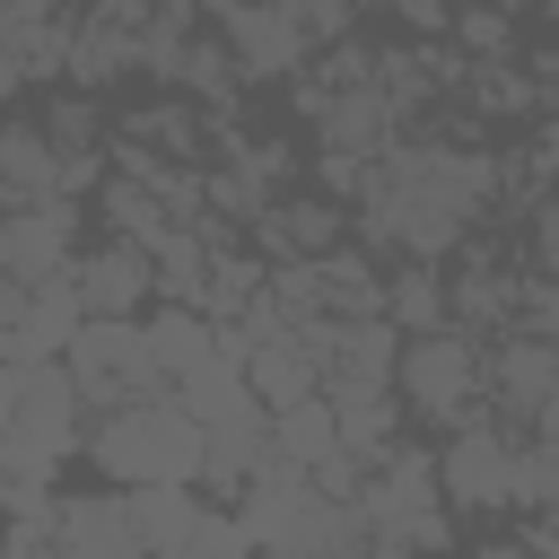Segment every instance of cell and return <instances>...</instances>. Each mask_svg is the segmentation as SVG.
<instances>
[{"instance_id": "cell-1", "label": "cell", "mask_w": 559, "mask_h": 559, "mask_svg": "<svg viewBox=\"0 0 559 559\" xmlns=\"http://www.w3.org/2000/svg\"><path fill=\"white\" fill-rule=\"evenodd\" d=\"M79 454H87L114 489H157V480L201 489V428L175 411V393H148V402L105 411V419L79 437Z\"/></svg>"}, {"instance_id": "cell-2", "label": "cell", "mask_w": 559, "mask_h": 559, "mask_svg": "<svg viewBox=\"0 0 559 559\" xmlns=\"http://www.w3.org/2000/svg\"><path fill=\"white\" fill-rule=\"evenodd\" d=\"M79 393L61 376V358L44 367H17V411H9V437H0V472L17 480H52L70 454H79Z\"/></svg>"}, {"instance_id": "cell-3", "label": "cell", "mask_w": 559, "mask_h": 559, "mask_svg": "<svg viewBox=\"0 0 559 559\" xmlns=\"http://www.w3.org/2000/svg\"><path fill=\"white\" fill-rule=\"evenodd\" d=\"M61 376H70V393H79V411H87V419H105V411H122V402L166 393V384H157V367H148L140 323H96V314H79V332H70V349H61Z\"/></svg>"}, {"instance_id": "cell-4", "label": "cell", "mask_w": 559, "mask_h": 559, "mask_svg": "<svg viewBox=\"0 0 559 559\" xmlns=\"http://www.w3.org/2000/svg\"><path fill=\"white\" fill-rule=\"evenodd\" d=\"M393 402L411 411V419H472V402H480V341L472 332H419V341H402V358H393Z\"/></svg>"}, {"instance_id": "cell-5", "label": "cell", "mask_w": 559, "mask_h": 559, "mask_svg": "<svg viewBox=\"0 0 559 559\" xmlns=\"http://www.w3.org/2000/svg\"><path fill=\"white\" fill-rule=\"evenodd\" d=\"M437 507H463V515H507L515 507V437L489 428V419H463L454 445L437 454Z\"/></svg>"}, {"instance_id": "cell-6", "label": "cell", "mask_w": 559, "mask_h": 559, "mask_svg": "<svg viewBox=\"0 0 559 559\" xmlns=\"http://www.w3.org/2000/svg\"><path fill=\"white\" fill-rule=\"evenodd\" d=\"M480 393H489L507 419H550V402H559V349L533 341V332H507V341L480 358Z\"/></svg>"}, {"instance_id": "cell-7", "label": "cell", "mask_w": 559, "mask_h": 559, "mask_svg": "<svg viewBox=\"0 0 559 559\" xmlns=\"http://www.w3.org/2000/svg\"><path fill=\"white\" fill-rule=\"evenodd\" d=\"M428 507H437V454H419V445H393L384 463H367V480L349 498V515L367 533H393V524H411Z\"/></svg>"}, {"instance_id": "cell-8", "label": "cell", "mask_w": 559, "mask_h": 559, "mask_svg": "<svg viewBox=\"0 0 559 559\" xmlns=\"http://www.w3.org/2000/svg\"><path fill=\"white\" fill-rule=\"evenodd\" d=\"M218 52L236 61V79H288V70H306V44H297V26L271 0H227L218 9Z\"/></svg>"}, {"instance_id": "cell-9", "label": "cell", "mask_w": 559, "mask_h": 559, "mask_svg": "<svg viewBox=\"0 0 559 559\" xmlns=\"http://www.w3.org/2000/svg\"><path fill=\"white\" fill-rule=\"evenodd\" d=\"M52 542L61 559H140L122 489H52Z\"/></svg>"}, {"instance_id": "cell-10", "label": "cell", "mask_w": 559, "mask_h": 559, "mask_svg": "<svg viewBox=\"0 0 559 559\" xmlns=\"http://www.w3.org/2000/svg\"><path fill=\"white\" fill-rule=\"evenodd\" d=\"M70 297H79V314H96V323H140V297H148V253H140V245H96V253H70Z\"/></svg>"}, {"instance_id": "cell-11", "label": "cell", "mask_w": 559, "mask_h": 559, "mask_svg": "<svg viewBox=\"0 0 559 559\" xmlns=\"http://www.w3.org/2000/svg\"><path fill=\"white\" fill-rule=\"evenodd\" d=\"M70 332H79V297H70V271H52V280L26 288L17 323L0 332V358H9V367H44V358L70 349Z\"/></svg>"}, {"instance_id": "cell-12", "label": "cell", "mask_w": 559, "mask_h": 559, "mask_svg": "<svg viewBox=\"0 0 559 559\" xmlns=\"http://www.w3.org/2000/svg\"><path fill=\"white\" fill-rule=\"evenodd\" d=\"M314 140H323V157L367 166V157L393 148V105H384L376 87H332V96L314 105Z\"/></svg>"}, {"instance_id": "cell-13", "label": "cell", "mask_w": 559, "mask_h": 559, "mask_svg": "<svg viewBox=\"0 0 559 559\" xmlns=\"http://www.w3.org/2000/svg\"><path fill=\"white\" fill-rule=\"evenodd\" d=\"M262 454H271V411L262 402H245L227 419H201V480L210 489H245L262 472Z\"/></svg>"}, {"instance_id": "cell-14", "label": "cell", "mask_w": 559, "mask_h": 559, "mask_svg": "<svg viewBox=\"0 0 559 559\" xmlns=\"http://www.w3.org/2000/svg\"><path fill=\"white\" fill-rule=\"evenodd\" d=\"M341 227H349V218H341L332 201H314V192H297V201H271V210L253 218V245H262V253H280V262H314V253H332V245H349Z\"/></svg>"}, {"instance_id": "cell-15", "label": "cell", "mask_w": 559, "mask_h": 559, "mask_svg": "<svg viewBox=\"0 0 559 559\" xmlns=\"http://www.w3.org/2000/svg\"><path fill=\"white\" fill-rule=\"evenodd\" d=\"M393 358H402V332H393L384 314L332 323V349H323V393H341V384H393Z\"/></svg>"}, {"instance_id": "cell-16", "label": "cell", "mask_w": 559, "mask_h": 559, "mask_svg": "<svg viewBox=\"0 0 559 559\" xmlns=\"http://www.w3.org/2000/svg\"><path fill=\"white\" fill-rule=\"evenodd\" d=\"M0 192H9V210L61 201V148L44 131H26V122H0Z\"/></svg>"}, {"instance_id": "cell-17", "label": "cell", "mask_w": 559, "mask_h": 559, "mask_svg": "<svg viewBox=\"0 0 559 559\" xmlns=\"http://www.w3.org/2000/svg\"><path fill=\"white\" fill-rule=\"evenodd\" d=\"M122 515H131V533H140V559H175L183 533H192V515H201V489H175V480L122 489Z\"/></svg>"}, {"instance_id": "cell-18", "label": "cell", "mask_w": 559, "mask_h": 559, "mask_svg": "<svg viewBox=\"0 0 559 559\" xmlns=\"http://www.w3.org/2000/svg\"><path fill=\"white\" fill-rule=\"evenodd\" d=\"M140 341H148V367H157V384L175 393L192 367H210L218 349H210V323L192 314V306H157L148 323H140Z\"/></svg>"}, {"instance_id": "cell-19", "label": "cell", "mask_w": 559, "mask_h": 559, "mask_svg": "<svg viewBox=\"0 0 559 559\" xmlns=\"http://www.w3.org/2000/svg\"><path fill=\"white\" fill-rule=\"evenodd\" d=\"M271 454H280V463H297V472H314V463H332V454H341V428H332V402H323V393H306V402H288V411H271Z\"/></svg>"}, {"instance_id": "cell-20", "label": "cell", "mask_w": 559, "mask_h": 559, "mask_svg": "<svg viewBox=\"0 0 559 559\" xmlns=\"http://www.w3.org/2000/svg\"><path fill=\"white\" fill-rule=\"evenodd\" d=\"M314 271H323V314H332V323H358V314H376V297H384V271H376L358 245H332V253H314Z\"/></svg>"}, {"instance_id": "cell-21", "label": "cell", "mask_w": 559, "mask_h": 559, "mask_svg": "<svg viewBox=\"0 0 559 559\" xmlns=\"http://www.w3.org/2000/svg\"><path fill=\"white\" fill-rule=\"evenodd\" d=\"M376 314H384L402 341H419V332H445V280H437L428 262H411V271H393V280H384Z\"/></svg>"}, {"instance_id": "cell-22", "label": "cell", "mask_w": 559, "mask_h": 559, "mask_svg": "<svg viewBox=\"0 0 559 559\" xmlns=\"http://www.w3.org/2000/svg\"><path fill=\"white\" fill-rule=\"evenodd\" d=\"M96 210H105L114 245H140V253H148V245L175 227V218L157 210V192H148V183H131V175H105V183H96Z\"/></svg>"}, {"instance_id": "cell-23", "label": "cell", "mask_w": 559, "mask_h": 559, "mask_svg": "<svg viewBox=\"0 0 559 559\" xmlns=\"http://www.w3.org/2000/svg\"><path fill=\"white\" fill-rule=\"evenodd\" d=\"M131 44H140V35H122V26H70V61H61V70H70L79 87H105L114 70H140Z\"/></svg>"}, {"instance_id": "cell-24", "label": "cell", "mask_w": 559, "mask_h": 559, "mask_svg": "<svg viewBox=\"0 0 559 559\" xmlns=\"http://www.w3.org/2000/svg\"><path fill=\"white\" fill-rule=\"evenodd\" d=\"M175 559H253V542H245V524L227 515V507H201L192 515V533H183V550Z\"/></svg>"}, {"instance_id": "cell-25", "label": "cell", "mask_w": 559, "mask_h": 559, "mask_svg": "<svg viewBox=\"0 0 559 559\" xmlns=\"http://www.w3.org/2000/svg\"><path fill=\"white\" fill-rule=\"evenodd\" d=\"M559 498V454H550V437H533V445H515V507H550Z\"/></svg>"}, {"instance_id": "cell-26", "label": "cell", "mask_w": 559, "mask_h": 559, "mask_svg": "<svg viewBox=\"0 0 559 559\" xmlns=\"http://www.w3.org/2000/svg\"><path fill=\"white\" fill-rule=\"evenodd\" d=\"M288 26H297V44L314 52V44H341L349 35V0H271Z\"/></svg>"}, {"instance_id": "cell-27", "label": "cell", "mask_w": 559, "mask_h": 559, "mask_svg": "<svg viewBox=\"0 0 559 559\" xmlns=\"http://www.w3.org/2000/svg\"><path fill=\"white\" fill-rule=\"evenodd\" d=\"M445 26H454V35H463V52H480V61H507V44H515L507 9H454Z\"/></svg>"}, {"instance_id": "cell-28", "label": "cell", "mask_w": 559, "mask_h": 559, "mask_svg": "<svg viewBox=\"0 0 559 559\" xmlns=\"http://www.w3.org/2000/svg\"><path fill=\"white\" fill-rule=\"evenodd\" d=\"M0 515H9V524H52V480H17V472H0Z\"/></svg>"}, {"instance_id": "cell-29", "label": "cell", "mask_w": 559, "mask_h": 559, "mask_svg": "<svg viewBox=\"0 0 559 559\" xmlns=\"http://www.w3.org/2000/svg\"><path fill=\"white\" fill-rule=\"evenodd\" d=\"M44 140H52V148H96V105H87V96H61V114H52Z\"/></svg>"}, {"instance_id": "cell-30", "label": "cell", "mask_w": 559, "mask_h": 559, "mask_svg": "<svg viewBox=\"0 0 559 559\" xmlns=\"http://www.w3.org/2000/svg\"><path fill=\"white\" fill-rule=\"evenodd\" d=\"M0 559H61V542H52V524H9Z\"/></svg>"}, {"instance_id": "cell-31", "label": "cell", "mask_w": 559, "mask_h": 559, "mask_svg": "<svg viewBox=\"0 0 559 559\" xmlns=\"http://www.w3.org/2000/svg\"><path fill=\"white\" fill-rule=\"evenodd\" d=\"M393 9H402V26H411V35H445V17H454L445 0H393Z\"/></svg>"}, {"instance_id": "cell-32", "label": "cell", "mask_w": 559, "mask_h": 559, "mask_svg": "<svg viewBox=\"0 0 559 559\" xmlns=\"http://www.w3.org/2000/svg\"><path fill=\"white\" fill-rule=\"evenodd\" d=\"M9 411H17V367L0 358V437H9Z\"/></svg>"}, {"instance_id": "cell-33", "label": "cell", "mask_w": 559, "mask_h": 559, "mask_svg": "<svg viewBox=\"0 0 559 559\" xmlns=\"http://www.w3.org/2000/svg\"><path fill=\"white\" fill-rule=\"evenodd\" d=\"M17 306H26V288H17V280H0V332L17 323Z\"/></svg>"}, {"instance_id": "cell-34", "label": "cell", "mask_w": 559, "mask_h": 559, "mask_svg": "<svg viewBox=\"0 0 559 559\" xmlns=\"http://www.w3.org/2000/svg\"><path fill=\"white\" fill-rule=\"evenodd\" d=\"M9 9H17V17H61L70 0H9Z\"/></svg>"}, {"instance_id": "cell-35", "label": "cell", "mask_w": 559, "mask_h": 559, "mask_svg": "<svg viewBox=\"0 0 559 559\" xmlns=\"http://www.w3.org/2000/svg\"><path fill=\"white\" fill-rule=\"evenodd\" d=\"M17 79H26V70H17L9 52H0V96H17Z\"/></svg>"}, {"instance_id": "cell-36", "label": "cell", "mask_w": 559, "mask_h": 559, "mask_svg": "<svg viewBox=\"0 0 559 559\" xmlns=\"http://www.w3.org/2000/svg\"><path fill=\"white\" fill-rule=\"evenodd\" d=\"M489 9H524V0H489Z\"/></svg>"}, {"instance_id": "cell-37", "label": "cell", "mask_w": 559, "mask_h": 559, "mask_svg": "<svg viewBox=\"0 0 559 559\" xmlns=\"http://www.w3.org/2000/svg\"><path fill=\"white\" fill-rule=\"evenodd\" d=\"M349 9H376V0H349Z\"/></svg>"}, {"instance_id": "cell-38", "label": "cell", "mask_w": 559, "mask_h": 559, "mask_svg": "<svg viewBox=\"0 0 559 559\" xmlns=\"http://www.w3.org/2000/svg\"><path fill=\"white\" fill-rule=\"evenodd\" d=\"M0 218H9V192H0Z\"/></svg>"}]
</instances>
